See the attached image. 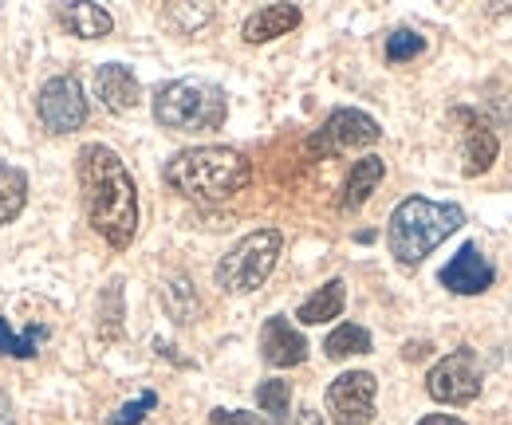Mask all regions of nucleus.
I'll return each mask as SVG.
<instances>
[{"label": "nucleus", "mask_w": 512, "mask_h": 425, "mask_svg": "<svg viewBox=\"0 0 512 425\" xmlns=\"http://www.w3.org/2000/svg\"><path fill=\"white\" fill-rule=\"evenodd\" d=\"M75 174H79L91 229L111 248H127L138 233V189L123 158L103 142H87L79 150Z\"/></svg>", "instance_id": "obj_1"}, {"label": "nucleus", "mask_w": 512, "mask_h": 425, "mask_svg": "<svg viewBox=\"0 0 512 425\" xmlns=\"http://www.w3.org/2000/svg\"><path fill=\"white\" fill-rule=\"evenodd\" d=\"M253 182V166L233 146H193L166 162V185L186 201L217 205Z\"/></svg>", "instance_id": "obj_2"}, {"label": "nucleus", "mask_w": 512, "mask_h": 425, "mask_svg": "<svg viewBox=\"0 0 512 425\" xmlns=\"http://www.w3.org/2000/svg\"><path fill=\"white\" fill-rule=\"evenodd\" d=\"M465 225V209L453 201H426V197H406L390 213L386 241L402 268H418L438 244L453 237Z\"/></svg>", "instance_id": "obj_3"}, {"label": "nucleus", "mask_w": 512, "mask_h": 425, "mask_svg": "<svg viewBox=\"0 0 512 425\" xmlns=\"http://www.w3.org/2000/svg\"><path fill=\"white\" fill-rule=\"evenodd\" d=\"M225 115H229L225 91L205 79H174V83L158 87V95H154V119L166 130L209 134V130L225 126Z\"/></svg>", "instance_id": "obj_4"}, {"label": "nucleus", "mask_w": 512, "mask_h": 425, "mask_svg": "<svg viewBox=\"0 0 512 425\" xmlns=\"http://www.w3.org/2000/svg\"><path fill=\"white\" fill-rule=\"evenodd\" d=\"M280 248H284L280 229H256V233H249L245 241H237L221 256V264H217V284H221L225 292H233V296L256 292V288L272 276V268H276V260H280Z\"/></svg>", "instance_id": "obj_5"}, {"label": "nucleus", "mask_w": 512, "mask_h": 425, "mask_svg": "<svg viewBox=\"0 0 512 425\" xmlns=\"http://www.w3.org/2000/svg\"><path fill=\"white\" fill-rule=\"evenodd\" d=\"M379 138H383V126L371 119V115H363L355 107H339L308 138V154L312 158H335V154H347V150H367Z\"/></svg>", "instance_id": "obj_6"}, {"label": "nucleus", "mask_w": 512, "mask_h": 425, "mask_svg": "<svg viewBox=\"0 0 512 425\" xmlns=\"http://www.w3.org/2000/svg\"><path fill=\"white\" fill-rule=\"evenodd\" d=\"M481 386H485V378H481L477 355L469 347H461V351H453L446 359H438L434 370H430V378H426L430 398L442 402V406H469V402H477L481 398Z\"/></svg>", "instance_id": "obj_7"}, {"label": "nucleus", "mask_w": 512, "mask_h": 425, "mask_svg": "<svg viewBox=\"0 0 512 425\" xmlns=\"http://www.w3.org/2000/svg\"><path fill=\"white\" fill-rule=\"evenodd\" d=\"M375 394L379 378L371 370H347L327 386V414L335 425H371L375 422Z\"/></svg>", "instance_id": "obj_8"}, {"label": "nucleus", "mask_w": 512, "mask_h": 425, "mask_svg": "<svg viewBox=\"0 0 512 425\" xmlns=\"http://www.w3.org/2000/svg\"><path fill=\"white\" fill-rule=\"evenodd\" d=\"M36 115L52 134H71L87 122V99L75 75H52L36 95Z\"/></svg>", "instance_id": "obj_9"}, {"label": "nucleus", "mask_w": 512, "mask_h": 425, "mask_svg": "<svg viewBox=\"0 0 512 425\" xmlns=\"http://www.w3.org/2000/svg\"><path fill=\"white\" fill-rule=\"evenodd\" d=\"M442 288L453 292V296H481L485 288H493V280H497V268L481 256V248L477 244H465L453 260H449L446 268H442Z\"/></svg>", "instance_id": "obj_10"}, {"label": "nucleus", "mask_w": 512, "mask_h": 425, "mask_svg": "<svg viewBox=\"0 0 512 425\" xmlns=\"http://www.w3.org/2000/svg\"><path fill=\"white\" fill-rule=\"evenodd\" d=\"M260 355L272 366H300L308 359V339L288 323V315H272L260 331Z\"/></svg>", "instance_id": "obj_11"}, {"label": "nucleus", "mask_w": 512, "mask_h": 425, "mask_svg": "<svg viewBox=\"0 0 512 425\" xmlns=\"http://www.w3.org/2000/svg\"><path fill=\"white\" fill-rule=\"evenodd\" d=\"M95 95L103 99L107 111L127 115V111L138 107L142 87H138V75L130 71L127 63H99L95 67Z\"/></svg>", "instance_id": "obj_12"}, {"label": "nucleus", "mask_w": 512, "mask_h": 425, "mask_svg": "<svg viewBox=\"0 0 512 425\" xmlns=\"http://www.w3.org/2000/svg\"><path fill=\"white\" fill-rule=\"evenodd\" d=\"M453 119L465 122V174L477 178L485 174L497 154H501V142H497V130L481 119L477 111H453Z\"/></svg>", "instance_id": "obj_13"}, {"label": "nucleus", "mask_w": 512, "mask_h": 425, "mask_svg": "<svg viewBox=\"0 0 512 425\" xmlns=\"http://www.w3.org/2000/svg\"><path fill=\"white\" fill-rule=\"evenodd\" d=\"M300 20H304V12L296 4H264L260 12H253L245 20L241 36H245V44H268V40L288 36L292 28H300Z\"/></svg>", "instance_id": "obj_14"}, {"label": "nucleus", "mask_w": 512, "mask_h": 425, "mask_svg": "<svg viewBox=\"0 0 512 425\" xmlns=\"http://www.w3.org/2000/svg\"><path fill=\"white\" fill-rule=\"evenodd\" d=\"M383 178H386L383 158H375V154L359 158V162L347 170V182H343V193H339V209H343V213H355L359 205H367V197L379 189Z\"/></svg>", "instance_id": "obj_15"}, {"label": "nucleus", "mask_w": 512, "mask_h": 425, "mask_svg": "<svg viewBox=\"0 0 512 425\" xmlns=\"http://www.w3.org/2000/svg\"><path fill=\"white\" fill-rule=\"evenodd\" d=\"M56 20L79 40H99V36H111V28H115V20L103 4H56Z\"/></svg>", "instance_id": "obj_16"}, {"label": "nucleus", "mask_w": 512, "mask_h": 425, "mask_svg": "<svg viewBox=\"0 0 512 425\" xmlns=\"http://www.w3.org/2000/svg\"><path fill=\"white\" fill-rule=\"evenodd\" d=\"M347 304V284L343 280H327L323 288H316L300 311H296V319L304 323V327H316V323H327V319H339V311Z\"/></svg>", "instance_id": "obj_17"}, {"label": "nucleus", "mask_w": 512, "mask_h": 425, "mask_svg": "<svg viewBox=\"0 0 512 425\" xmlns=\"http://www.w3.org/2000/svg\"><path fill=\"white\" fill-rule=\"evenodd\" d=\"M24 205H28V178H24V170L0 162V229L8 221H16L24 213Z\"/></svg>", "instance_id": "obj_18"}, {"label": "nucleus", "mask_w": 512, "mask_h": 425, "mask_svg": "<svg viewBox=\"0 0 512 425\" xmlns=\"http://www.w3.org/2000/svg\"><path fill=\"white\" fill-rule=\"evenodd\" d=\"M323 351H327V359H351V355H367L371 351V331L367 327H359V323H339L327 339H323Z\"/></svg>", "instance_id": "obj_19"}, {"label": "nucleus", "mask_w": 512, "mask_h": 425, "mask_svg": "<svg viewBox=\"0 0 512 425\" xmlns=\"http://www.w3.org/2000/svg\"><path fill=\"white\" fill-rule=\"evenodd\" d=\"M256 406L268 414V422L272 425H284L288 422V414H292V386H288L284 378H268V382H260V386H256Z\"/></svg>", "instance_id": "obj_20"}, {"label": "nucleus", "mask_w": 512, "mask_h": 425, "mask_svg": "<svg viewBox=\"0 0 512 425\" xmlns=\"http://www.w3.org/2000/svg\"><path fill=\"white\" fill-rule=\"evenodd\" d=\"M40 343H48V327L44 323L28 327V335H16L8 327V319H0V355H8V359H36Z\"/></svg>", "instance_id": "obj_21"}, {"label": "nucleus", "mask_w": 512, "mask_h": 425, "mask_svg": "<svg viewBox=\"0 0 512 425\" xmlns=\"http://www.w3.org/2000/svg\"><path fill=\"white\" fill-rule=\"evenodd\" d=\"M162 300H166V311H170L178 323H193V315H197V296H193V284L186 280V276L166 280Z\"/></svg>", "instance_id": "obj_22"}, {"label": "nucleus", "mask_w": 512, "mask_h": 425, "mask_svg": "<svg viewBox=\"0 0 512 425\" xmlns=\"http://www.w3.org/2000/svg\"><path fill=\"white\" fill-rule=\"evenodd\" d=\"M422 52H426V40L418 32H410V28H398L386 40V60L390 63H406L414 60V56H422Z\"/></svg>", "instance_id": "obj_23"}, {"label": "nucleus", "mask_w": 512, "mask_h": 425, "mask_svg": "<svg viewBox=\"0 0 512 425\" xmlns=\"http://www.w3.org/2000/svg\"><path fill=\"white\" fill-rule=\"evenodd\" d=\"M154 406H158V394H154V390H142V394H138L134 402H127L119 414H111V425H138Z\"/></svg>", "instance_id": "obj_24"}, {"label": "nucleus", "mask_w": 512, "mask_h": 425, "mask_svg": "<svg viewBox=\"0 0 512 425\" xmlns=\"http://www.w3.org/2000/svg\"><path fill=\"white\" fill-rule=\"evenodd\" d=\"M209 425H272V422H264L260 414H245V410H213Z\"/></svg>", "instance_id": "obj_25"}, {"label": "nucleus", "mask_w": 512, "mask_h": 425, "mask_svg": "<svg viewBox=\"0 0 512 425\" xmlns=\"http://www.w3.org/2000/svg\"><path fill=\"white\" fill-rule=\"evenodd\" d=\"M418 425H465L461 418H453V414H426Z\"/></svg>", "instance_id": "obj_26"}, {"label": "nucleus", "mask_w": 512, "mask_h": 425, "mask_svg": "<svg viewBox=\"0 0 512 425\" xmlns=\"http://www.w3.org/2000/svg\"><path fill=\"white\" fill-rule=\"evenodd\" d=\"M0 425H16V418H12V402H8L4 390H0Z\"/></svg>", "instance_id": "obj_27"}, {"label": "nucleus", "mask_w": 512, "mask_h": 425, "mask_svg": "<svg viewBox=\"0 0 512 425\" xmlns=\"http://www.w3.org/2000/svg\"><path fill=\"white\" fill-rule=\"evenodd\" d=\"M296 425H323V418L316 414V410H308V406H304V410H300V418H296Z\"/></svg>", "instance_id": "obj_28"}, {"label": "nucleus", "mask_w": 512, "mask_h": 425, "mask_svg": "<svg viewBox=\"0 0 512 425\" xmlns=\"http://www.w3.org/2000/svg\"><path fill=\"white\" fill-rule=\"evenodd\" d=\"M426 355V343H410V351H406V359H422Z\"/></svg>", "instance_id": "obj_29"}]
</instances>
